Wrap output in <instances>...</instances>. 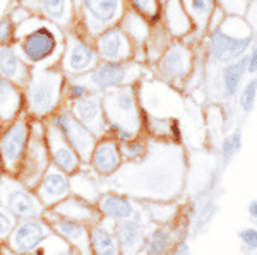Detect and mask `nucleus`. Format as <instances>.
I'll return each instance as SVG.
<instances>
[{
    "label": "nucleus",
    "mask_w": 257,
    "mask_h": 255,
    "mask_svg": "<svg viewBox=\"0 0 257 255\" xmlns=\"http://www.w3.org/2000/svg\"><path fill=\"white\" fill-rule=\"evenodd\" d=\"M43 217L47 219L52 231L60 238H64L67 243H70L77 250L79 255H91L89 248V226L81 221L70 219V217L59 216L52 212L50 209L45 211Z\"/></svg>",
    "instance_id": "dca6fc26"
},
{
    "label": "nucleus",
    "mask_w": 257,
    "mask_h": 255,
    "mask_svg": "<svg viewBox=\"0 0 257 255\" xmlns=\"http://www.w3.org/2000/svg\"><path fill=\"white\" fill-rule=\"evenodd\" d=\"M18 224V219L7 211L6 207L0 205V245H6L7 240H9L12 229Z\"/></svg>",
    "instance_id": "4c0bfd02"
},
{
    "label": "nucleus",
    "mask_w": 257,
    "mask_h": 255,
    "mask_svg": "<svg viewBox=\"0 0 257 255\" xmlns=\"http://www.w3.org/2000/svg\"><path fill=\"white\" fill-rule=\"evenodd\" d=\"M118 26L122 28L123 33L128 36V40L132 41V45L144 43L148 38V19L144 16H141L139 12L134 9H125L122 14V18L118 21Z\"/></svg>",
    "instance_id": "cd10ccee"
},
{
    "label": "nucleus",
    "mask_w": 257,
    "mask_h": 255,
    "mask_svg": "<svg viewBox=\"0 0 257 255\" xmlns=\"http://www.w3.org/2000/svg\"><path fill=\"white\" fill-rule=\"evenodd\" d=\"M190 71V53L182 45H173L160 60V72L167 79H184Z\"/></svg>",
    "instance_id": "393cba45"
},
{
    "label": "nucleus",
    "mask_w": 257,
    "mask_h": 255,
    "mask_svg": "<svg viewBox=\"0 0 257 255\" xmlns=\"http://www.w3.org/2000/svg\"><path fill=\"white\" fill-rule=\"evenodd\" d=\"M45 144H47L50 163L57 166L64 173L72 175L82 166L79 154L72 149V146L62 137L59 129L52 120H45Z\"/></svg>",
    "instance_id": "2eb2a0df"
},
{
    "label": "nucleus",
    "mask_w": 257,
    "mask_h": 255,
    "mask_svg": "<svg viewBox=\"0 0 257 255\" xmlns=\"http://www.w3.org/2000/svg\"><path fill=\"white\" fill-rule=\"evenodd\" d=\"M113 235L115 240H117L120 255H136L143 246V226L134 219L113 223Z\"/></svg>",
    "instance_id": "a878e982"
},
{
    "label": "nucleus",
    "mask_w": 257,
    "mask_h": 255,
    "mask_svg": "<svg viewBox=\"0 0 257 255\" xmlns=\"http://www.w3.org/2000/svg\"><path fill=\"white\" fill-rule=\"evenodd\" d=\"M125 4L148 21H156L160 16V0H125Z\"/></svg>",
    "instance_id": "c9c22d12"
},
{
    "label": "nucleus",
    "mask_w": 257,
    "mask_h": 255,
    "mask_svg": "<svg viewBox=\"0 0 257 255\" xmlns=\"http://www.w3.org/2000/svg\"><path fill=\"white\" fill-rule=\"evenodd\" d=\"M120 144V153H122V158L123 161H138V159L143 158L144 154H146L148 147L144 141H141V137L134 139H128V141H123V142H118Z\"/></svg>",
    "instance_id": "f704fd0d"
},
{
    "label": "nucleus",
    "mask_w": 257,
    "mask_h": 255,
    "mask_svg": "<svg viewBox=\"0 0 257 255\" xmlns=\"http://www.w3.org/2000/svg\"><path fill=\"white\" fill-rule=\"evenodd\" d=\"M240 147H242V134L240 132H233L230 137H226L223 141V146H221V154H223V159H230L231 156L235 153H238Z\"/></svg>",
    "instance_id": "58836bf2"
},
{
    "label": "nucleus",
    "mask_w": 257,
    "mask_h": 255,
    "mask_svg": "<svg viewBox=\"0 0 257 255\" xmlns=\"http://www.w3.org/2000/svg\"><path fill=\"white\" fill-rule=\"evenodd\" d=\"M50 120L55 123V127L59 129L62 137L72 146V149L76 151L77 154H79L82 164L88 163L91 151H93L94 144L98 141L96 135L93 132H89V130L74 117L67 105H62L60 108L50 117Z\"/></svg>",
    "instance_id": "9d476101"
},
{
    "label": "nucleus",
    "mask_w": 257,
    "mask_h": 255,
    "mask_svg": "<svg viewBox=\"0 0 257 255\" xmlns=\"http://www.w3.org/2000/svg\"><path fill=\"white\" fill-rule=\"evenodd\" d=\"M52 228L45 217H33V219L18 221L16 228L12 229L7 246L12 252L18 253H33L47 238L52 235Z\"/></svg>",
    "instance_id": "f8f14e48"
},
{
    "label": "nucleus",
    "mask_w": 257,
    "mask_h": 255,
    "mask_svg": "<svg viewBox=\"0 0 257 255\" xmlns=\"http://www.w3.org/2000/svg\"><path fill=\"white\" fill-rule=\"evenodd\" d=\"M255 94H257V81H250L243 89L242 96H240V105H242L243 112H250L252 106L255 101Z\"/></svg>",
    "instance_id": "ea45409f"
},
{
    "label": "nucleus",
    "mask_w": 257,
    "mask_h": 255,
    "mask_svg": "<svg viewBox=\"0 0 257 255\" xmlns=\"http://www.w3.org/2000/svg\"><path fill=\"white\" fill-rule=\"evenodd\" d=\"M94 94L93 88L89 86V82L82 77H67L64 86V101L65 105H70L74 101H79L82 98Z\"/></svg>",
    "instance_id": "c756f323"
},
{
    "label": "nucleus",
    "mask_w": 257,
    "mask_h": 255,
    "mask_svg": "<svg viewBox=\"0 0 257 255\" xmlns=\"http://www.w3.org/2000/svg\"><path fill=\"white\" fill-rule=\"evenodd\" d=\"M247 59H242L238 62H231L223 69V86L228 94H235L237 89L240 88L243 74L247 71Z\"/></svg>",
    "instance_id": "2f4dec72"
},
{
    "label": "nucleus",
    "mask_w": 257,
    "mask_h": 255,
    "mask_svg": "<svg viewBox=\"0 0 257 255\" xmlns=\"http://www.w3.org/2000/svg\"><path fill=\"white\" fill-rule=\"evenodd\" d=\"M160 2H163V0H160Z\"/></svg>",
    "instance_id": "de8ad7c7"
},
{
    "label": "nucleus",
    "mask_w": 257,
    "mask_h": 255,
    "mask_svg": "<svg viewBox=\"0 0 257 255\" xmlns=\"http://www.w3.org/2000/svg\"><path fill=\"white\" fill-rule=\"evenodd\" d=\"M99 62L93 38L86 35L79 24H74L72 30L65 31L64 52L57 67L65 77H82Z\"/></svg>",
    "instance_id": "20e7f679"
},
{
    "label": "nucleus",
    "mask_w": 257,
    "mask_h": 255,
    "mask_svg": "<svg viewBox=\"0 0 257 255\" xmlns=\"http://www.w3.org/2000/svg\"><path fill=\"white\" fill-rule=\"evenodd\" d=\"M31 135V118L21 113L9 123L0 125V159L4 164V173L18 175L23 156L26 153Z\"/></svg>",
    "instance_id": "423d86ee"
},
{
    "label": "nucleus",
    "mask_w": 257,
    "mask_h": 255,
    "mask_svg": "<svg viewBox=\"0 0 257 255\" xmlns=\"http://www.w3.org/2000/svg\"><path fill=\"white\" fill-rule=\"evenodd\" d=\"M50 211L55 212V214H59V216L81 221V223H86L88 226L94 224L96 221L101 219V214H99L96 204H91L88 200L81 199V197H76L72 194L69 197H65L62 202L53 205Z\"/></svg>",
    "instance_id": "412c9836"
},
{
    "label": "nucleus",
    "mask_w": 257,
    "mask_h": 255,
    "mask_svg": "<svg viewBox=\"0 0 257 255\" xmlns=\"http://www.w3.org/2000/svg\"><path fill=\"white\" fill-rule=\"evenodd\" d=\"M24 112L23 88L0 77V125L9 123Z\"/></svg>",
    "instance_id": "5701e85b"
},
{
    "label": "nucleus",
    "mask_w": 257,
    "mask_h": 255,
    "mask_svg": "<svg viewBox=\"0 0 257 255\" xmlns=\"http://www.w3.org/2000/svg\"><path fill=\"white\" fill-rule=\"evenodd\" d=\"M67 106L74 117H76L89 132H93L96 135V139L106 135V120H105V113H103L101 96H99L98 93L82 98L79 101L70 103Z\"/></svg>",
    "instance_id": "a211bd4d"
},
{
    "label": "nucleus",
    "mask_w": 257,
    "mask_h": 255,
    "mask_svg": "<svg viewBox=\"0 0 257 255\" xmlns=\"http://www.w3.org/2000/svg\"><path fill=\"white\" fill-rule=\"evenodd\" d=\"M65 31L50 21L28 16L16 24L14 50L30 67H57L64 52Z\"/></svg>",
    "instance_id": "f257e3e1"
},
{
    "label": "nucleus",
    "mask_w": 257,
    "mask_h": 255,
    "mask_svg": "<svg viewBox=\"0 0 257 255\" xmlns=\"http://www.w3.org/2000/svg\"><path fill=\"white\" fill-rule=\"evenodd\" d=\"M14 4H16V0H0V16L6 14Z\"/></svg>",
    "instance_id": "37998d69"
},
{
    "label": "nucleus",
    "mask_w": 257,
    "mask_h": 255,
    "mask_svg": "<svg viewBox=\"0 0 257 255\" xmlns=\"http://www.w3.org/2000/svg\"><path fill=\"white\" fill-rule=\"evenodd\" d=\"M99 96L106 120V135L115 137L118 142L138 137L143 129V113L139 108L136 84L110 89Z\"/></svg>",
    "instance_id": "7ed1b4c3"
},
{
    "label": "nucleus",
    "mask_w": 257,
    "mask_h": 255,
    "mask_svg": "<svg viewBox=\"0 0 257 255\" xmlns=\"http://www.w3.org/2000/svg\"><path fill=\"white\" fill-rule=\"evenodd\" d=\"M123 164L122 153H120V144L111 135H103L94 144L91 156L86 166L98 176L99 180L110 178L117 175Z\"/></svg>",
    "instance_id": "4468645a"
},
{
    "label": "nucleus",
    "mask_w": 257,
    "mask_h": 255,
    "mask_svg": "<svg viewBox=\"0 0 257 255\" xmlns=\"http://www.w3.org/2000/svg\"><path fill=\"white\" fill-rule=\"evenodd\" d=\"M89 248L91 255H120L113 235V223L101 217L89 226Z\"/></svg>",
    "instance_id": "b1692460"
},
{
    "label": "nucleus",
    "mask_w": 257,
    "mask_h": 255,
    "mask_svg": "<svg viewBox=\"0 0 257 255\" xmlns=\"http://www.w3.org/2000/svg\"><path fill=\"white\" fill-rule=\"evenodd\" d=\"M84 79L89 82L94 93L101 94L110 89L122 88V86L134 84L138 79V65L132 60L125 62H106L99 60Z\"/></svg>",
    "instance_id": "1a4fd4ad"
},
{
    "label": "nucleus",
    "mask_w": 257,
    "mask_h": 255,
    "mask_svg": "<svg viewBox=\"0 0 257 255\" xmlns=\"http://www.w3.org/2000/svg\"><path fill=\"white\" fill-rule=\"evenodd\" d=\"M31 67L19 57L12 45L0 47V77L14 82L19 88L26 86L30 79Z\"/></svg>",
    "instance_id": "4be33fe9"
},
{
    "label": "nucleus",
    "mask_w": 257,
    "mask_h": 255,
    "mask_svg": "<svg viewBox=\"0 0 257 255\" xmlns=\"http://www.w3.org/2000/svg\"><path fill=\"white\" fill-rule=\"evenodd\" d=\"M33 190H35L36 197L40 199L45 209H52L53 205H57L65 197L70 195V178L67 173H64L50 163L47 171L43 173Z\"/></svg>",
    "instance_id": "f3484780"
},
{
    "label": "nucleus",
    "mask_w": 257,
    "mask_h": 255,
    "mask_svg": "<svg viewBox=\"0 0 257 255\" xmlns=\"http://www.w3.org/2000/svg\"><path fill=\"white\" fill-rule=\"evenodd\" d=\"M31 255H79V253L64 238L52 233Z\"/></svg>",
    "instance_id": "7c9ffc66"
},
{
    "label": "nucleus",
    "mask_w": 257,
    "mask_h": 255,
    "mask_svg": "<svg viewBox=\"0 0 257 255\" xmlns=\"http://www.w3.org/2000/svg\"><path fill=\"white\" fill-rule=\"evenodd\" d=\"M0 205L18 221L43 217L47 209L41 205L35 190L26 187L18 176L0 173Z\"/></svg>",
    "instance_id": "39448f33"
},
{
    "label": "nucleus",
    "mask_w": 257,
    "mask_h": 255,
    "mask_svg": "<svg viewBox=\"0 0 257 255\" xmlns=\"http://www.w3.org/2000/svg\"><path fill=\"white\" fill-rule=\"evenodd\" d=\"M170 248V233L163 228H156L144 236L143 250L146 255H165Z\"/></svg>",
    "instance_id": "c85d7f7f"
},
{
    "label": "nucleus",
    "mask_w": 257,
    "mask_h": 255,
    "mask_svg": "<svg viewBox=\"0 0 257 255\" xmlns=\"http://www.w3.org/2000/svg\"><path fill=\"white\" fill-rule=\"evenodd\" d=\"M238 238L243 241V245L248 250H255L257 248V229L255 228H245L238 233Z\"/></svg>",
    "instance_id": "a19ab883"
},
{
    "label": "nucleus",
    "mask_w": 257,
    "mask_h": 255,
    "mask_svg": "<svg viewBox=\"0 0 257 255\" xmlns=\"http://www.w3.org/2000/svg\"><path fill=\"white\" fill-rule=\"evenodd\" d=\"M65 79L59 67H31L30 79L23 88L24 113L31 120H48L65 105Z\"/></svg>",
    "instance_id": "f03ea898"
},
{
    "label": "nucleus",
    "mask_w": 257,
    "mask_h": 255,
    "mask_svg": "<svg viewBox=\"0 0 257 255\" xmlns=\"http://www.w3.org/2000/svg\"><path fill=\"white\" fill-rule=\"evenodd\" d=\"M69 178H70V194L81 197V199L88 200L91 204L98 202L99 195L103 192L101 183H99L98 176L86 164H82L76 173L69 175Z\"/></svg>",
    "instance_id": "bb28decb"
},
{
    "label": "nucleus",
    "mask_w": 257,
    "mask_h": 255,
    "mask_svg": "<svg viewBox=\"0 0 257 255\" xmlns=\"http://www.w3.org/2000/svg\"><path fill=\"white\" fill-rule=\"evenodd\" d=\"M250 45V36H233L223 30V26L216 28L209 36V53L218 62H233L243 55V52Z\"/></svg>",
    "instance_id": "aec40b11"
},
{
    "label": "nucleus",
    "mask_w": 257,
    "mask_h": 255,
    "mask_svg": "<svg viewBox=\"0 0 257 255\" xmlns=\"http://www.w3.org/2000/svg\"><path fill=\"white\" fill-rule=\"evenodd\" d=\"M0 173H4V164H2V159H0Z\"/></svg>",
    "instance_id": "49530a36"
},
{
    "label": "nucleus",
    "mask_w": 257,
    "mask_h": 255,
    "mask_svg": "<svg viewBox=\"0 0 257 255\" xmlns=\"http://www.w3.org/2000/svg\"><path fill=\"white\" fill-rule=\"evenodd\" d=\"M0 255H31V253H18V252H12L7 245H0Z\"/></svg>",
    "instance_id": "c03bdc74"
},
{
    "label": "nucleus",
    "mask_w": 257,
    "mask_h": 255,
    "mask_svg": "<svg viewBox=\"0 0 257 255\" xmlns=\"http://www.w3.org/2000/svg\"><path fill=\"white\" fill-rule=\"evenodd\" d=\"M50 166V156L45 144V120H31V135L26 153L21 161L18 178L26 187L35 188Z\"/></svg>",
    "instance_id": "0eeeda50"
},
{
    "label": "nucleus",
    "mask_w": 257,
    "mask_h": 255,
    "mask_svg": "<svg viewBox=\"0 0 257 255\" xmlns=\"http://www.w3.org/2000/svg\"><path fill=\"white\" fill-rule=\"evenodd\" d=\"M96 207L103 219L110 221V223H120V221L127 219H134L141 223V214L134 202L127 195L118 194V192L103 190L96 202Z\"/></svg>",
    "instance_id": "6ab92c4d"
},
{
    "label": "nucleus",
    "mask_w": 257,
    "mask_h": 255,
    "mask_svg": "<svg viewBox=\"0 0 257 255\" xmlns=\"http://www.w3.org/2000/svg\"><path fill=\"white\" fill-rule=\"evenodd\" d=\"M125 6V0H79L77 24L93 38L101 30L117 24Z\"/></svg>",
    "instance_id": "6e6552de"
},
{
    "label": "nucleus",
    "mask_w": 257,
    "mask_h": 255,
    "mask_svg": "<svg viewBox=\"0 0 257 255\" xmlns=\"http://www.w3.org/2000/svg\"><path fill=\"white\" fill-rule=\"evenodd\" d=\"M93 45L96 48L98 59L106 62H125L134 57V45L128 40L118 24L101 30L96 36H93Z\"/></svg>",
    "instance_id": "ddd939ff"
},
{
    "label": "nucleus",
    "mask_w": 257,
    "mask_h": 255,
    "mask_svg": "<svg viewBox=\"0 0 257 255\" xmlns=\"http://www.w3.org/2000/svg\"><path fill=\"white\" fill-rule=\"evenodd\" d=\"M31 16H38L59 26L62 31L72 30L77 23V7L74 0H16Z\"/></svg>",
    "instance_id": "9b49d317"
},
{
    "label": "nucleus",
    "mask_w": 257,
    "mask_h": 255,
    "mask_svg": "<svg viewBox=\"0 0 257 255\" xmlns=\"http://www.w3.org/2000/svg\"><path fill=\"white\" fill-rule=\"evenodd\" d=\"M167 23L175 35H184L189 31V18L185 16L178 0H168V11H167Z\"/></svg>",
    "instance_id": "473e14b6"
},
{
    "label": "nucleus",
    "mask_w": 257,
    "mask_h": 255,
    "mask_svg": "<svg viewBox=\"0 0 257 255\" xmlns=\"http://www.w3.org/2000/svg\"><path fill=\"white\" fill-rule=\"evenodd\" d=\"M14 35H16V23L12 19L11 12L7 11L6 14L0 16V47L14 43Z\"/></svg>",
    "instance_id": "e433bc0d"
},
{
    "label": "nucleus",
    "mask_w": 257,
    "mask_h": 255,
    "mask_svg": "<svg viewBox=\"0 0 257 255\" xmlns=\"http://www.w3.org/2000/svg\"><path fill=\"white\" fill-rule=\"evenodd\" d=\"M248 214L252 217H257V200H252V202L248 204Z\"/></svg>",
    "instance_id": "a18cd8bd"
},
{
    "label": "nucleus",
    "mask_w": 257,
    "mask_h": 255,
    "mask_svg": "<svg viewBox=\"0 0 257 255\" xmlns=\"http://www.w3.org/2000/svg\"><path fill=\"white\" fill-rule=\"evenodd\" d=\"M247 71L248 72H257V48L250 53V57L247 59Z\"/></svg>",
    "instance_id": "79ce46f5"
},
{
    "label": "nucleus",
    "mask_w": 257,
    "mask_h": 255,
    "mask_svg": "<svg viewBox=\"0 0 257 255\" xmlns=\"http://www.w3.org/2000/svg\"><path fill=\"white\" fill-rule=\"evenodd\" d=\"M214 4H216V0H187L190 18L196 21L199 26H204L214 9Z\"/></svg>",
    "instance_id": "72a5a7b5"
}]
</instances>
